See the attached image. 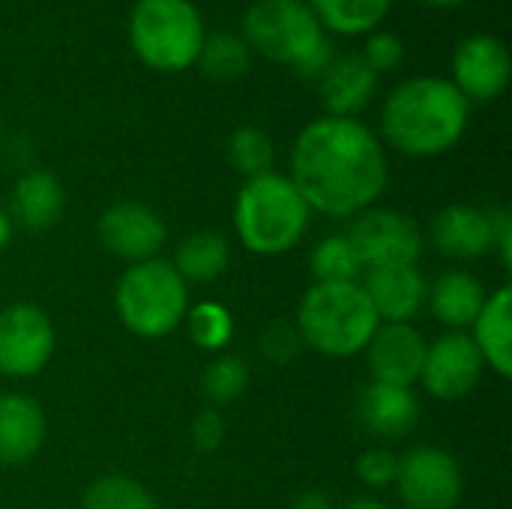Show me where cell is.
Returning a JSON list of instances; mask_svg holds the SVG:
<instances>
[{
	"label": "cell",
	"instance_id": "cell-1",
	"mask_svg": "<svg viewBox=\"0 0 512 509\" xmlns=\"http://www.w3.org/2000/svg\"><path fill=\"white\" fill-rule=\"evenodd\" d=\"M291 183L333 219L357 216L387 186V156L378 135L357 117H318L294 141Z\"/></svg>",
	"mask_w": 512,
	"mask_h": 509
},
{
	"label": "cell",
	"instance_id": "cell-3",
	"mask_svg": "<svg viewBox=\"0 0 512 509\" xmlns=\"http://www.w3.org/2000/svg\"><path fill=\"white\" fill-rule=\"evenodd\" d=\"M243 39L273 63L318 78L333 60L327 30L303 0H261L243 15Z\"/></svg>",
	"mask_w": 512,
	"mask_h": 509
},
{
	"label": "cell",
	"instance_id": "cell-11",
	"mask_svg": "<svg viewBox=\"0 0 512 509\" xmlns=\"http://www.w3.org/2000/svg\"><path fill=\"white\" fill-rule=\"evenodd\" d=\"M453 84L471 102L498 99L510 84V48L492 33H474L453 54Z\"/></svg>",
	"mask_w": 512,
	"mask_h": 509
},
{
	"label": "cell",
	"instance_id": "cell-20",
	"mask_svg": "<svg viewBox=\"0 0 512 509\" xmlns=\"http://www.w3.org/2000/svg\"><path fill=\"white\" fill-rule=\"evenodd\" d=\"M63 186L48 171H27L15 180L12 198H9V219L18 222L24 231H48L63 216Z\"/></svg>",
	"mask_w": 512,
	"mask_h": 509
},
{
	"label": "cell",
	"instance_id": "cell-8",
	"mask_svg": "<svg viewBox=\"0 0 512 509\" xmlns=\"http://www.w3.org/2000/svg\"><path fill=\"white\" fill-rule=\"evenodd\" d=\"M345 237L354 246L363 270L414 267L423 255L420 225L399 210H363L357 213Z\"/></svg>",
	"mask_w": 512,
	"mask_h": 509
},
{
	"label": "cell",
	"instance_id": "cell-14",
	"mask_svg": "<svg viewBox=\"0 0 512 509\" xmlns=\"http://www.w3.org/2000/svg\"><path fill=\"white\" fill-rule=\"evenodd\" d=\"M426 339L411 324H384L375 330L369 351V366L375 381L393 384V387H411L417 384L423 363H426Z\"/></svg>",
	"mask_w": 512,
	"mask_h": 509
},
{
	"label": "cell",
	"instance_id": "cell-31",
	"mask_svg": "<svg viewBox=\"0 0 512 509\" xmlns=\"http://www.w3.org/2000/svg\"><path fill=\"white\" fill-rule=\"evenodd\" d=\"M369 69L378 75V72H393L402 66L405 60V42L396 36V33H387V30H378V33H369L366 45H363V54H360Z\"/></svg>",
	"mask_w": 512,
	"mask_h": 509
},
{
	"label": "cell",
	"instance_id": "cell-35",
	"mask_svg": "<svg viewBox=\"0 0 512 509\" xmlns=\"http://www.w3.org/2000/svg\"><path fill=\"white\" fill-rule=\"evenodd\" d=\"M489 213V225H492V246L501 252L504 267L512 270V213L507 207H492Z\"/></svg>",
	"mask_w": 512,
	"mask_h": 509
},
{
	"label": "cell",
	"instance_id": "cell-29",
	"mask_svg": "<svg viewBox=\"0 0 512 509\" xmlns=\"http://www.w3.org/2000/svg\"><path fill=\"white\" fill-rule=\"evenodd\" d=\"M189 318V336L198 348L204 351H222L231 336H234V318L222 303H198L195 309L186 312Z\"/></svg>",
	"mask_w": 512,
	"mask_h": 509
},
{
	"label": "cell",
	"instance_id": "cell-13",
	"mask_svg": "<svg viewBox=\"0 0 512 509\" xmlns=\"http://www.w3.org/2000/svg\"><path fill=\"white\" fill-rule=\"evenodd\" d=\"M99 240L117 258L141 264V261H150L165 246L168 228L159 219V213H153L150 207L123 201L102 213Z\"/></svg>",
	"mask_w": 512,
	"mask_h": 509
},
{
	"label": "cell",
	"instance_id": "cell-4",
	"mask_svg": "<svg viewBox=\"0 0 512 509\" xmlns=\"http://www.w3.org/2000/svg\"><path fill=\"white\" fill-rule=\"evenodd\" d=\"M312 210L291 177L267 171L243 183L234 204V228L240 243L255 255H282L309 231Z\"/></svg>",
	"mask_w": 512,
	"mask_h": 509
},
{
	"label": "cell",
	"instance_id": "cell-9",
	"mask_svg": "<svg viewBox=\"0 0 512 509\" xmlns=\"http://www.w3.org/2000/svg\"><path fill=\"white\" fill-rule=\"evenodd\" d=\"M462 486L459 462L441 447H417L399 459L396 489L408 509H456Z\"/></svg>",
	"mask_w": 512,
	"mask_h": 509
},
{
	"label": "cell",
	"instance_id": "cell-22",
	"mask_svg": "<svg viewBox=\"0 0 512 509\" xmlns=\"http://www.w3.org/2000/svg\"><path fill=\"white\" fill-rule=\"evenodd\" d=\"M426 300L432 306V315L441 324L459 330V327H471L477 321V315L486 303V291L471 273L450 270L426 291Z\"/></svg>",
	"mask_w": 512,
	"mask_h": 509
},
{
	"label": "cell",
	"instance_id": "cell-15",
	"mask_svg": "<svg viewBox=\"0 0 512 509\" xmlns=\"http://www.w3.org/2000/svg\"><path fill=\"white\" fill-rule=\"evenodd\" d=\"M363 291L378 315L387 324H411V318L426 303V279L417 267H375L366 273Z\"/></svg>",
	"mask_w": 512,
	"mask_h": 509
},
{
	"label": "cell",
	"instance_id": "cell-40",
	"mask_svg": "<svg viewBox=\"0 0 512 509\" xmlns=\"http://www.w3.org/2000/svg\"><path fill=\"white\" fill-rule=\"evenodd\" d=\"M0 144H3V135H0Z\"/></svg>",
	"mask_w": 512,
	"mask_h": 509
},
{
	"label": "cell",
	"instance_id": "cell-36",
	"mask_svg": "<svg viewBox=\"0 0 512 509\" xmlns=\"http://www.w3.org/2000/svg\"><path fill=\"white\" fill-rule=\"evenodd\" d=\"M291 509H336V507H333L330 495H324V492H303V495L294 501V507Z\"/></svg>",
	"mask_w": 512,
	"mask_h": 509
},
{
	"label": "cell",
	"instance_id": "cell-5",
	"mask_svg": "<svg viewBox=\"0 0 512 509\" xmlns=\"http://www.w3.org/2000/svg\"><path fill=\"white\" fill-rule=\"evenodd\" d=\"M381 327L360 282L312 285L297 312L300 339L327 357H354L366 351Z\"/></svg>",
	"mask_w": 512,
	"mask_h": 509
},
{
	"label": "cell",
	"instance_id": "cell-12",
	"mask_svg": "<svg viewBox=\"0 0 512 509\" xmlns=\"http://www.w3.org/2000/svg\"><path fill=\"white\" fill-rule=\"evenodd\" d=\"M483 366L486 363L471 336L447 333L426 348V363H423L420 381L435 399L453 402V399L468 396L480 384Z\"/></svg>",
	"mask_w": 512,
	"mask_h": 509
},
{
	"label": "cell",
	"instance_id": "cell-24",
	"mask_svg": "<svg viewBox=\"0 0 512 509\" xmlns=\"http://www.w3.org/2000/svg\"><path fill=\"white\" fill-rule=\"evenodd\" d=\"M231 261V246L225 237L201 231V234H189L180 249H177V261L174 270L180 273V279L186 282H213L216 276L225 273Z\"/></svg>",
	"mask_w": 512,
	"mask_h": 509
},
{
	"label": "cell",
	"instance_id": "cell-17",
	"mask_svg": "<svg viewBox=\"0 0 512 509\" xmlns=\"http://www.w3.org/2000/svg\"><path fill=\"white\" fill-rule=\"evenodd\" d=\"M357 417L378 438H402L417 426L420 402L411 393V387H393L375 381L360 393Z\"/></svg>",
	"mask_w": 512,
	"mask_h": 509
},
{
	"label": "cell",
	"instance_id": "cell-33",
	"mask_svg": "<svg viewBox=\"0 0 512 509\" xmlns=\"http://www.w3.org/2000/svg\"><path fill=\"white\" fill-rule=\"evenodd\" d=\"M399 459L390 450H366L357 459V477L366 489H387L396 483Z\"/></svg>",
	"mask_w": 512,
	"mask_h": 509
},
{
	"label": "cell",
	"instance_id": "cell-28",
	"mask_svg": "<svg viewBox=\"0 0 512 509\" xmlns=\"http://www.w3.org/2000/svg\"><path fill=\"white\" fill-rule=\"evenodd\" d=\"M228 159L246 180L261 177L273 168V141L258 126H240L228 141Z\"/></svg>",
	"mask_w": 512,
	"mask_h": 509
},
{
	"label": "cell",
	"instance_id": "cell-25",
	"mask_svg": "<svg viewBox=\"0 0 512 509\" xmlns=\"http://www.w3.org/2000/svg\"><path fill=\"white\" fill-rule=\"evenodd\" d=\"M84 509H159L156 495L126 474H102L96 477L81 498Z\"/></svg>",
	"mask_w": 512,
	"mask_h": 509
},
{
	"label": "cell",
	"instance_id": "cell-27",
	"mask_svg": "<svg viewBox=\"0 0 512 509\" xmlns=\"http://www.w3.org/2000/svg\"><path fill=\"white\" fill-rule=\"evenodd\" d=\"M315 285H345L363 276V264L345 234H333L312 249Z\"/></svg>",
	"mask_w": 512,
	"mask_h": 509
},
{
	"label": "cell",
	"instance_id": "cell-16",
	"mask_svg": "<svg viewBox=\"0 0 512 509\" xmlns=\"http://www.w3.org/2000/svg\"><path fill=\"white\" fill-rule=\"evenodd\" d=\"M378 90V75L360 54H342L327 63L318 75V93L327 105L330 117H354L360 114Z\"/></svg>",
	"mask_w": 512,
	"mask_h": 509
},
{
	"label": "cell",
	"instance_id": "cell-30",
	"mask_svg": "<svg viewBox=\"0 0 512 509\" xmlns=\"http://www.w3.org/2000/svg\"><path fill=\"white\" fill-rule=\"evenodd\" d=\"M249 384V366L237 354H219L204 372V396L216 405H228L243 396Z\"/></svg>",
	"mask_w": 512,
	"mask_h": 509
},
{
	"label": "cell",
	"instance_id": "cell-38",
	"mask_svg": "<svg viewBox=\"0 0 512 509\" xmlns=\"http://www.w3.org/2000/svg\"><path fill=\"white\" fill-rule=\"evenodd\" d=\"M9 237H12V219H9V213L0 207V249L9 243Z\"/></svg>",
	"mask_w": 512,
	"mask_h": 509
},
{
	"label": "cell",
	"instance_id": "cell-23",
	"mask_svg": "<svg viewBox=\"0 0 512 509\" xmlns=\"http://www.w3.org/2000/svg\"><path fill=\"white\" fill-rule=\"evenodd\" d=\"M390 6L393 0H309V9L315 12L321 27L345 36L372 33L384 21Z\"/></svg>",
	"mask_w": 512,
	"mask_h": 509
},
{
	"label": "cell",
	"instance_id": "cell-18",
	"mask_svg": "<svg viewBox=\"0 0 512 509\" xmlns=\"http://www.w3.org/2000/svg\"><path fill=\"white\" fill-rule=\"evenodd\" d=\"M45 441V414L39 402L21 393L0 396V465L30 462Z\"/></svg>",
	"mask_w": 512,
	"mask_h": 509
},
{
	"label": "cell",
	"instance_id": "cell-34",
	"mask_svg": "<svg viewBox=\"0 0 512 509\" xmlns=\"http://www.w3.org/2000/svg\"><path fill=\"white\" fill-rule=\"evenodd\" d=\"M225 441V420L219 411L207 408L192 420V444L198 453H216Z\"/></svg>",
	"mask_w": 512,
	"mask_h": 509
},
{
	"label": "cell",
	"instance_id": "cell-21",
	"mask_svg": "<svg viewBox=\"0 0 512 509\" xmlns=\"http://www.w3.org/2000/svg\"><path fill=\"white\" fill-rule=\"evenodd\" d=\"M474 327V345L483 357V363H489V369H495L501 378H512V288L504 285L498 288L492 297H486Z\"/></svg>",
	"mask_w": 512,
	"mask_h": 509
},
{
	"label": "cell",
	"instance_id": "cell-39",
	"mask_svg": "<svg viewBox=\"0 0 512 509\" xmlns=\"http://www.w3.org/2000/svg\"><path fill=\"white\" fill-rule=\"evenodd\" d=\"M423 3H429V6H441V9H450V6H459V3H465V0H423Z\"/></svg>",
	"mask_w": 512,
	"mask_h": 509
},
{
	"label": "cell",
	"instance_id": "cell-41",
	"mask_svg": "<svg viewBox=\"0 0 512 509\" xmlns=\"http://www.w3.org/2000/svg\"><path fill=\"white\" fill-rule=\"evenodd\" d=\"M258 3H261V0H258Z\"/></svg>",
	"mask_w": 512,
	"mask_h": 509
},
{
	"label": "cell",
	"instance_id": "cell-37",
	"mask_svg": "<svg viewBox=\"0 0 512 509\" xmlns=\"http://www.w3.org/2000/svg\"><path fill=\"white\" fill-rule=\"evenodd\" d=\"M345 509H390L381 498H372V495H357V498H351Z\"/></svg>",
	"mask_w": 512,
	"mask_h": 509
},
{
	"label": "cell",
	"instance_id": "cell-2",
	"mask_svg": "<svg viewBox=\"0 0 512 509\" xmlns=\"http://www.w3.org/2000/svg\"><path fill=\"white\" fill-rule=\"evenodd\" d=\"M471 120V102L453 81L420 75L402 81L381 108V132L405 156L429 159L453 150Z\"/></svg>",
	"mask_w": 512,
	"mask_h": 509
},
{
	"label": "cell",
	"instance_id": "cell-10",
	"mask_svg": "<svg viewBox=\"0 0 512 509\" xmlns=\"http://www.w3.org/2000/svg\"><path fill=\"white\" fill-rule=\"evenodd\" d=\"M54 354L51 318L30 303H15L0 312V372L30 378L45 369Z\"/></svg>",
	"mask_w": 512,
	"mask_h": 509
},
{
	"label": "cell",
	"instance_id": "cell-7",
	"mask_svg": "<svg viewBox=\"0 0 512 509\" xmlns=\"http://www.w3.org/2000/svg\"><path fill=\"white\" fill-rule=\"evenodd\" d=\"M114 306L123 327L141 339H162L180 327L189 312V291L174 264L150 258L132 264L114 291Z\"/></svg>",
	"mask_w": 512,
	"mask_h": 509
},
{
	"label": "cell",
	"instance_id": "cell-26",
	"mask_svg": "<svg viewBox=\"0 0 512 509\" xmlns=\"http://www.w3.org/2000/svg\"><path fill=\"white\" fill-rule=\"evenodd\" d=\"M213 81H237L252 66V48L237 33L204 36V45L195 60Z\"/></svg>",
	"mask_w": 512,
	"mask_h": 509
},
{
	"label": "cell",
	"instance_id": "cell-6",
	"mask_svg": "<svg viewBox=\"0 0 512 509\" xmlns=\"http://www.w3.org/2000/svg\"><path fill=\"white\" fill-rule=\"evenodd\" d=\"M204 36V21L192 0H138L129 15L132 51L156 72L195 66Z\"/></svg>",
	"mask_w": 512,
	"mask_h": 509
},
{
	"label": "cell",
	"instance_id": "cell-32",
	"mask_svg": "<svg viewBox=\"0 0 512 509\" xmlns=\"http://www.w3.org/2000/svg\"><path fill=\"white\" fill-rule=\"evenodd\" d=\"M303 339L297 333V324H288V321H276L264 330L261 336V354L267 363L273 366H285L294 360V354L300 351Z\"/></svg>",
	"mask_w": 512,
	"mask_h": 509
},
{
	"label": "cell",
	"instance_id": "cell-19",
	"mask_svg": "<svg viewBox=\"0 0 512 509\" xmlns=\"http://www.w3.org/2000/svg\"><path fill=\"white\" fill-rule=\"evenodd\" d=\"M432 243L456 261L480 258L492 249L489 213L471 204H453L432 219Z\"/></svg>",
	"mask_w": 512,
	"mask_h": 509
}]
</instances>
